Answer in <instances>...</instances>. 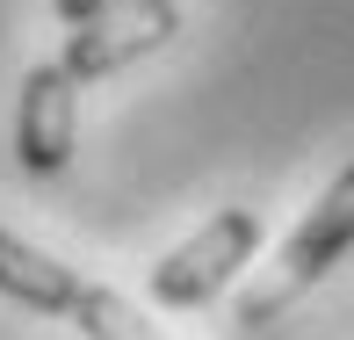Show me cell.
<instances>
[{
    "instance_id": "obj_1",
    "label": "cell",
    "mask_w": 354,
    "mask_h": 340,
    "mask_svg": "<svg viewBox=\"0 0 354 340\" xmlns=\"http://www.w3.org/2000/svg\"><path fill=\"white\" fill-rule=\"evenodd\" d=\"M253 253H261V210H217L196 239H181V247L152 268V304L196 312V304H210L217 289L253 261Z\"/></svg>"
},
{
    "instance_id": "obj_2",
    "label": "cell",
    "mask_w": 354,
    "mask_h": 340,
    "mask_svg": "<svg viewBox=\"0 0 354 340\" xmlns=\"http://www.w3.org/2000/svg\"><path fill=\"white\" fill-rule=\"evenodd\" d=\"M347 247H354V159L333 174V188L318 196V210L289 232V247H282V283L268 289V297H246V304H239V319H246V326H261L268 312H282V304L297 297V289H311Z\"/></svg>"
},
{
    "instance_id": "obj_3",
    "label": "cell",
    "mask_w": 354,
    "mask_h": 340,
    "mask_svg": "<svg viewBox=\"0 0 354 340\" xmlns=\"http://www.w3.org/2000/svg\"><path fill=\"white\" fill-rule=\"evenodd\" d=\"M167 37H181V8H174V0H145V8L80 22L66 37V51H58V73H66L73 87H87V80H109V73L138 66V58H152Z\"/></svg>"
},
{
    "instance_id": "obj_4",
    "label": "cell",
    "mask_w": 354,
    "mask_h": 340,
    "mask_svg": "<svg viewBox=\"0 0 354 340\" xmlns=\"http://www.w3.org/2000/svg\"><path fill=\"white\" fill-rule=\"evenodd\" d=\"M73 138H80V87L51 66H29L22 73V94H15V159L22 174H66L73 159Z\"/></svg>"
},
{
    "instance_id": "obj_5",
    "label": "cell",
    "mask_w": 354,
    "mask_h": 340,
    "mask_svg": "<svg viewBox=\"0 0 354 340\" xmlns=\"http://www.w3.org/2000/svg\"><path fill=\"white\" fill-rule=\"evenodd\" d=\"M80 289H87L80 268L51 261L44 247H29V239H15V232H0V297L29 304V312H73Z\"/></svg>"
},
{
    "instance_id": "obj_6",
    "label": "cell",
    "mask_w": 354,
    "mask_h": 340,
    "mask_svg": "<svg viewBox=\"0 0 354 340\" xmlns=\"http://www.w3.org/2000/svg\"><path fill=\"white\" fill-rule=\"evenodd\" d=\"M73 319H80L87 340H167L152 319H138V304L123 297V289H109V283H87V289H80Z\"/></svg>"
},
{
    "instance_id": "obj_7",
    "label": "cell",
    "mask_w": 354,
    "mask_h": 340,
    "mask_svg": "<svg viewBox=\"0 0 354 340\" xmlns=\"http://www.w3.org/2000/svg\"><path fill=\"white\" fill-rule=\"evenodd\" d=\"M123 8H145V0H51V15L66 29H80V22H102V15H123Z\"/></svg>"
}]
</instances>
